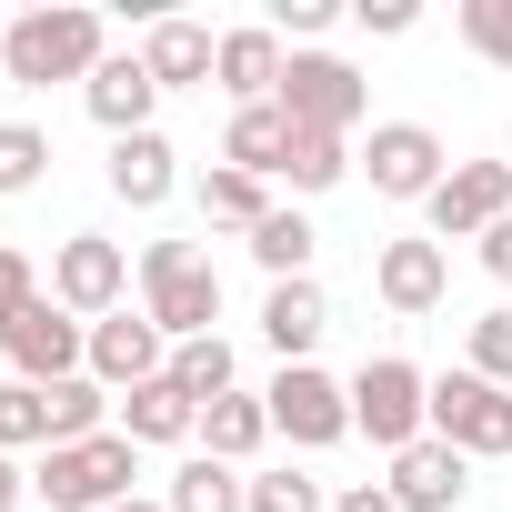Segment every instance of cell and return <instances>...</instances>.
I'll return each mask as SVG.
<instances>
[{
  "mask_svg": "<svg viewBox=\"0 0 512 512\" xmlns=\"http://www.w3.org/2000/svg\"><path fill=\"white\" fill-rule=\"evenodd\" d=\"M211 81L231 91V111L272 101V91H282V31H221V61H211Z\"/></svg>",
  "mask_w": 512,
  "mask_h": 512,
  "instance_id": "17",
  "label": "cell"
},
{
  "mask_svg": "<svg viewBox=\"0 0 512 512\" xmlns=\"http://www.w3.org/2000/svg\"><path fill=\"white\" fill-rule=\"evenodd\" d=\"M141 312L171 332V342H201L221 322V272L201 262L191 241H151L141 251Z\"/></svg>",
  "mask_w": 512,
  "mask_h": 512,
  "instance_id": "3",
  "label": "cell"
},
{
  "mask_svg": "<svg viewBox=\"0 0 512 512\" xmlns=\"http://www.w3.org/2000/svg\"><path fill=\"white\" fill-rule=\"evenodd\" d=\"M51 302L81 312V322H111V312L131 302V262H121V241L71 231V241H61V262H51Z\"/></svg>",
  "mask_w": 512,
  "mask_h": 512,
  "instance_id": "9",
  "label": "cell"
},
{
  "mask_svg": "<svg viewBox=\"0 0 512 512\" xmlns=\"http://www.w3.org/2000/svg\"><path fill=\"white\" fill-rule=\"evenodd\" d=\"M272 21H282V31H302V41H312V31H332V0H282V11H272Z\"/></svg>",
  "mask_w": 512,
  "mask_h": 512,
  "instance_id": "35",
  "label": "cell"
},
{
  "mask_svg": "<svg viewBox=\"0 0 512 512\" xmlns=\"http://www.w3.org/2000/svg\"><path fill=\"white\" fill-rule=\"evenodd\" d=\"M0 452H51V392L0 382Z\"/></svg>",
  "mask_w": 512,
  "mask_h": 512,
  "instance_id": "28",
  "label": "cell"
},
{
  "mask_svg": "<svg viewBox=\"0 0 512 512\" xmlns=\"http://www.w3.org/2000/svg\"><path fill=\"white\" fill-rule=\"evenodd\" d=\"M422 211H432V241H482L492 221H512V161H452Z\"/></svg>",
  "mask_w": 512,
  "mask_h": 512,
  "instance_id": "10",
  "label": "cell"
},
{
  "mask_svg": "<svg viewBox=\"0 0 512 512\" xmlns=\"http://www.w3.org/2000/svg\"><path fill=\"white\" fill-rule=\"evenodd\" d=\"M482 262H492V272L512 282V221H492V231H482Z\"/></svg>",
  "mask_w": 512,
  "mask_h": 512,
  "instance_id": "37",
  "label": "cell"
},
{
  "mask_svg": "<svg viewBox=\"0 0 512 512\" xmlns=\"http://www.w3.org/2000/svg\"><path fill=\"white\" fill-rule=\"evenodd\" d=\"M292 111L282 101H251V111H231V131H221V161L231 171H251V181H282V161H292Z\"/></svg>",
  "mask_w": 512,
  "mask_h": 512,
  "instance_id": "16",
  "label": "cell"
},
{
  "mask_svg": "<svg viewBox=\"0 0 512 512\" xmlns=\"http://www.w3.org/2000/svg\"><path fill=\"white\" fill-rule=\"evenodd\" d=\"M382 492H392L402 512H452V502L472 492V462H462L452 442H432V432H422L412 452H392V482H382Z\"/></svg>",
  "mask_w": 512,
  "mask_h": 512,
  "instance_id": "14",
  "label": "cell"
},
{
  "mask_svg": "<svg viewBox=\"0 0 512 512\" xmlns=\"http://www.w3.org/2000/svg\"><path fill=\"white\" fill-rule=\"evenodd\" d=\"M81 101H91V121H101L111 141H131V131H151V101H161V81H151V61H141V51H111V61L81 81Z\"/></svg>",
  "mask_w": 512,
  "mask_h": 512,
  "instance_id": "13",
  "label": "cell"
},
{
  "mask_svg": "<svg viewBox=\"0 0 512 512\" xmlns=\"http://www.w3.org/2000/svg\"><path fill=\"white\" fill-rule=\"evenodd\" d=\"M262 402H272V432L302 442V452H322V442L352 432V382H332V372H312V362H282V382H272Z\"/></svg>",
  "mask_w": 512,
  "mask_h": 512,
  "instance_id": "8",
  "label": "cell"
},
{
  "mask_svg": "<svg viewBox=\"0 0 512 512\" xmlns=\"http://www.w3.org/2000/svg\"><path fill=\"white\" fill-rule=\"evenodd\" d=\"M141 61H151V81H161V91H191V81H211V61H221V31H201V21H151Z\"/></svg>",
  "mask_w": 512,
  "mask_h": 512,
  "instance_id": "18",
  "label": "cell"
},
{
  "mask_svg": "<svg viewBox=\"0 0 512 512\" xmlns=\"http://www.w3.org/2000/svg\"><path fill=\"white\" fill-rule=\"evenodd\" d=\"M171 372V332L151 322V312H111V322H91V382H111V392H141V382H161Z\"/></svg>",
  "mask_w": 512,
  "mask_h": 512,
  "instance_id": "12",
  "label": "cell"
},
{
  "mask_svg": "<svg viewBox=\"0 0 512 512\" xmlns=\"http://www.w3.org/2000/svg\"><path fill=\"white\" fill-rule=\"evenodd\" d=\"M121 512H171V502H121Z\"/></svg>",
  "mask_w": 512,
  "mask_h": 512,
  "instance_id": "39",
  "label": "cell"
},
{
  "mask_svg": "<svg viewBox=\"0 0 512 512\" xmlns=\"http://www.w3.org/2000/svg\"><path fill=\"white\" fill-rule=\"evenodd\" d=\"M0 31H11V21H0Z\"/></svg>",
  "mask_w": 512,
  "mask_h": 512,
  "instance_id": "40",
  "label": "cell"
},
{
  "mask_svg": "<svg viewBox=\"0 0 512 512\" xmlns=\"http://www.w3.org/2000/svg\"><path fill=\"white\" fill-rule=\"evenodd\" d=\"M272 101L292 111V131H342V141H352V121H362V71L332 61V51H292Z\"/></svg>",
  "mask_w": 512,
  "mask_h": 512,
  "instance_id": "7",
  "label": "cell"
},
{
  "mask_svg": "<svg viewBox=\"0 0 512 512\" xmlns=\"http://www.w3.org/2000/svg\"><path fill=\"white\" fill-rule=\"evenodd\" d=\"M442 241H382V262H372V292L402 312V322H422V312H442Z\"/></svg>",
  "mask_w": 512,
  "mask_h": 512,
  "instance_id": "15",
  "label": "cell"
},
{
  "mask_svg": "<svg viewBox=\"0 0 512 512\" xmlns=\"http://www.w3.org/2000/svg\"><path fill=\"white\" fill-rule=\"evenodd\" d=\"M262 442H272V402H251V392L201 402V452H211V462H251Z\"/></svg>",
  "mask_w": 512,
  "mask_h": 512,
  "instance_id": "22",
  "label": "cell"
},
{
  "mask_svg": "<svg viewBox=\"0 0 512 512\" xmlns=\"http://www.w3.org/2000/svg\"><path fill=\"white\" fill-rule=\"evenodd\" d=\"M41 161H51V141H41L31 121H0V201L31 191V181H41Z\"/></svg>",
  "mask_w": 512,
  "mask_h": 512,
  "instance_id": "30",
  "label": "cell"
},
{
  "mask_svg": "<svg viewBox=\"0 0 512 512\" xmlns=\"http://www.w3.org/2000/svg\"><path fill=\"white\" fill-rule=\"evenodd\" d=\"M312 251H322V231H312V221H302L292 201H282V211H272L262 231H251V262H262L272 282H312Z\"/></svg>",
  "mask_w": 512,
  "mask_h": 512,
  "instance_id": "24",
  "label": "cell"
},
{
  "mask_svg": "<svg viewBox=\"0 0 512 512\" xmlns=\"http://www.w3.org/2000/svg\"><path fill=\"white\" fill-rule=\"evenodd\" d=\"M0 352L21 362V382H41V392H51V382L91 372V322H81V312H61V302L41 292V302H21L11 322H0Z\"/></svg>",
  "mask_w": 512,
  "mask_h": 512,
  "instance_id": "5",
  "label": "cell"
},
{
  "mask_svg": "<svg viewBox=\"0 0 512 512\" xmlns=\"http://www.w3.org/2000/svg\"><path fill=\"white\" fill-rule=\"evenodd\" d=\"M432 442H452L462 462L512 452V392L482 382V372H442V382H432Z\"/></svg>",
  "mask_w": 512,
  "mask_h": 512,
  "instance_id": "6",
  "label": "cell"
},
{
  "mask_svg": "<svg viewBox=\"0 0 512 512\" xmlns=\"http://www.w3.org/2000/svg\"><path fill=\"white\" fill-rule=\"evenodd\" d=\"M0 61H11V81L51 91V81H91L111 61V41H101V11L61 0V11H21L11 31H0Z\"/></svg>",
  "mask_w": 512,
  "mask_h": 512,
  "instance_id": "1",
  "label": "cell"
},
{
  "mask_svg": "<svg viewBox=\"0 0 512 512\" xmlns=\"http://www.w3.org/2000/svg\"><path fill=\"white\" fill-rule=\"evenodd\" d=\"M121 432L131 442H191L201 432V402L161 372V382H141V392H121Z\"/></svg>",
  "mask_w": 512,
  "mask_h": 512,
  "instance_id": "21",
  "label": "cell"
},
{
  "mask_svg": "<svg viewBox=\"0 0 512 512\" xmlns=\"http://www.w3.org/2000/svg\"><path fill=\"white\" fill-rule=\"evenodd\" d=\"M101 432H111V392H101L91 372L51 382V452H61V442H101Z\"/></svg>",
  "mask_w": 512,
  "mask_h": 512,
  "instance_id": "26",
  "label": "cell"
},
{
  "mask_svg": "<svg viewBox=\"0 0 512 512\" xmlns=\"http://www.w3.org/2000/svg\"><path fill=\"white\" fill-rule=\"evenodd\" d=\"M332 512H402L382 482H352V492H332Z\"/></svg>",
  "mask_w": 512,
  "mask_h": 512,
  "instance_id": "36",
  "label": "cell"
},
{
  "mask_svg": "<svg viewBox=\"0 0 512 512\" xmlns=\"http://www.w3.org/2000/svg\"><path fill=\"white\" fill-rule=\"evenodd\" d=\"M282 201H272V181H251V171H201V221H221V231H262Z\"/></svg>",
  "mask_w": 512,
  "mask_h": 512,
  "instance_id": "23",
  "label": "cell"
},
{
  "mask_svg": "<svg viewBox=\"0 0 512 512\" xmlns=\"http://www.w3.org/2000/svg\"><path fill=\"white\" fill-rule=\"evenodd\" d=\"M362 171H372V191L382 201H432L442 191V141L422 131V121H372V151H362Z\"/></svg>",
  "mask_w": 512,
  "mask_h": 512,
  "instance_id": "11",
  "label": "cell"
},
{
  "mask_svg": "<svg viewBox=\"0 0 512 512\" xmlns=\"http://www.w3.org/2000/svg\"><path fill=\"white\" fill-rule=\"evenodd\" d=\"M462 372H482V382L512 392V312H482V322H472V362H462Z\"/></svg>",
  "mask_w": 512,
  "mask_h": 512,
  "instance_id": "33",
  "label": "cell"
},
{
  "mask_svg": "<svg viewBox=\"0 0 512 512\" xmlns=\"http://www.w3.org/2000/svg\"><path fill=\"white\" fill-rule=\"evenodd\" d=\"M131 452H141V442L111 422L101 442H61V452H41L31 492H41L51 512H121V502H131V472H141Z\"/></svg>",
  "mask_w": 512,
  "mask_h": 512,
  "instance_id": "2",
  "label": "cell"
},
{
  "mask_svg": "<svg viewBox=\"0 0 512 512\" xmlns=\"http://www.w3.org/2000/svg\"><path fill=\"white\" fill-rule=\"evenodd\" d=\"M262 332H272V352H282V362H312V342L332 332V302H322V282H272V302H262Z\"/></svg>",
  "mask_w": 512,
  "mask_h": 512,
  "instance_id": "19",
  "label": "cell"
},
{
  "mask_svg": "<svg viewBox=\"0 0 512 512\" xmlns=\"http://www.w3.org/2000/svg\"><path fill=\"white\" fill-rule=\"evenodd\" d=\"M412 21H422V11H412V0H362V31H372V41H402Z\"/></svg>",
  "mask_w": 512,
  "mask_h": 512,
  "instance_id": "34",
  "label": "cell"
},
{
  "mask_svg": "<svg viewBox=\"0 0 512 512\" xmlns=\"http://www.w3.org/2000/svg\"><path fill=\"white\" fill-rule=\"evenodd\" d=\"M352 432H372L382 452H412V442L432 432V382H422L402 352L362 362V372H352Z\"/></svg>",
  "mask_w": 512,
  "mask_h": 512,
  "instance_id": "4",
  "label": "cell"
},
{
  "mask_svg": "<svg viewBox=\"0 0 512 512\" xmlns=\"http://www.w3.org/2000/svg\"><path fill=\"white\" fill-rule=\"evenodd\" d=\"M171 512H251V482H241L231 462H211V452H191V462L171 472Z\"/></svg>",
  "mask_w": 512,
  "mask_h": 512,
  "instance_id": "25",
  "label": "cell"
},
{
  "mask_svg": "<svg viewBox=\"0 0 512 512\" xmlns=\"http://www.w3.org/2000/svg\"><path fill=\"white\" fill-rule=\"evenodd\" d=\"M171 382H181L191 402H221V392H231V342H221V332H201V342H171Z\"/></svg>",
  "mask_w": 512,
  "mask_h": 512,
  "instance_id": "29",
  "label": "cell"
},
{
  "mask_svg": "<svg viewBox=\"0 0 512 512\" xmlns=\"http://www.w3.org/2000/svg\"><path fill=\"white\" fill-rule=\"evenodd\" d=\"M171 181H181V171H171V141H161V131L111 141V191H121L131 211H161V201H171Z\"/></svg>",
  "mask_w": 512,
  "mask_h": 512,
  "instance_id": "20",
  "label": "cell"
},
{
  "mask_svg": "<svg viewBox=\"0 0 512 512\" xmlns=\"http://www.w3.org/2000/svg\"><path fill=\"white\" fill-rule=\"evenodd\" d=\"M462 41H472L492 71H512V0H462Z\"/></svg>",
  "mask_w": 512,
  "mask_h": 512,
  "instance_id": "31",
  "label": "cell"
},
{
  "mask_svg": "<svg viewBox=\"0 0 512 512\" xmlns=\"http://www.w3.org/2000/svg\"><path fill=\"white\" fill-rule=\"evenodd\" d=\"M251 512H332L312 472H251Z\"/></svg>",
  "mask_w": 512,
  "mask_h": 512,
  "instance_id": "32",
  "label": "cell"
},
{
  "mask_svg": "<svg viewBox=\"0 0 512 512\" xmlns=\"http://www.w3.org/2000/svg\"><path fill=\"white\" fill-rule=\"evenodd\" d=\"M282 181H292V191H342V181H352V141H342V131H302L292 161H282Z\"/></svg>",
  "mask_w": 512,
  "mask_h": 512,
  "instance_id": "27",
  "label": "cell"
},
{
  "mask_svg": "<svg viewBox=\"0 0 512 512\" xmlns=\"http://www.w3.org/2000/svg\"><path fill=\"white\" fill-rule=\"evenodd\" d=\"M21 492H31V472H21L11 452H0V512H21Z\"/></svg>",
  "mask_w": 512,
  "mask_h": 512,
  "instance_id": "38",
  "label": "cell"
}]
</instances>
